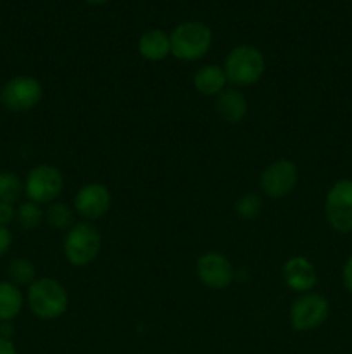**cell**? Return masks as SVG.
<instances>
[{
	"label": "cell",
	"mask_w": 352,
	"mask_h": 354,
	"mask_svg": "<svg viewBox=\"0 0 352 354\" xmlns=\"http://www.w3.org/2000/svg\"><path fill=\"white\" fill-rule=\"evenodd\" d=\"M26 306L35 318L52 322L66 315L69 308V294L59 280L52 277H38L26 289Z\"/></svg>",
	"instance_id": "cell-1"
},
{
	"label": "cell",
	"mask_w": 352,
	"mask_h": 354,
	"mask_svg": "<svg viewBox=\"0 0 352 354\" xmlns=\"http://www.w3.org/2000/svg\"><path fill=\"white\" fill-rule=\"evenodd\" d=\"M223 69L231 86L247 88L261 82L266 71V59L254 45H237L228 52Z\"/></svg>",
	"instance_id": "cell-2"
},
{
	"label": "cell",
	"mask_w": 352,
	"mask_h": 354,
	"mask_svg": "<svg viewBox=\"0 0 352 354\" xmlns=\"http://www.w3.org/2000/svg\"><path fill=\"white\" fill-rule=\"evenodd\" d=\"M169 38L171 55L183 62L200 61L213 47V31L200 21H183L169 33Z\"/></svg>",
	"instance_id": "cell-3"
},
{
	"label": "cell",
	"mask_w": 352,
	"mask_h": 354,
	"mask_svg": "<svg viewBox=\"0 0 352 354\" xmlns=\"http://www.w3.org/2000/svg\"><path fill=\"white\" fill-rule=\"evenodd\" d=\"M102 249V235L90 221H76L64 235L62 251L71 266L85 268L92 265Z\"/></svg>",
	"instance_id": "cell-4"
},
{
	"label": "cell",
	"mask_w": 352,
	"mask_h": 354,
	"mask_svg": "<svg viewBox=\"0 0 352 354\" xmlns=\"http://www.w3.org/2000/svg\"><path fill=\"white\" fill-rule=\"evenodd\" d=\"M41 97L43 86L38 78L30 75L12 76L0 88V104L9 113H30L41 102Z\"/></svg>",
	"instance_id": "cell-5"
},
{
	"label": "cell",
	"mask_w": 352,
	"mask_h": 354,
	"mask_svg": "<svg viewBox=\"0 0 352 354\" xmlns=\"http://www.w3.org/2000/svg\"><path fill=\"white\" fill-rule=\"evenodd\" d=\"M64 175L61 169L48 162L33 166L24 178V196L40 206L52 204L64 190Z\"/></svg>",
	"instance_id": "cell-6"
},
{
	"label": "cell",
	"mask_w": 352,
	"mask_h": 354,
	"mask_svg": "<svg viewBox=\"0 0 352 354\" xmlns=\"http://www.w3.org/2000/svg\"><path fill=\"white\" fill-rule=\"evenodd\" d=\"M330 315V303L323 294L314 290L299 294L289 311L290 327L295 332H313L320 328Z\"/></svg>",
	"instance_id": "cell-7"
},
{
	"label": "cell",
	"mask_w": 352,
	"mask_h": 354,
	"mask_svg": "<svg viewBox=\"0 0 352 354\" xmlns=\"http://www.w3.org/2000/svg\"><path fill=\"white\" fill-rule=\"evenodd\" d=\"M324 216L338 234L352 232V178H340L324 197Z\"/></svg>",
	"instance_id": "cell-8"
},
{
	"label": "cell",
	"mask_w": 352,
	"mask_h": 354,
	"mask_svg": "<svg viewBox=\"0 0 352 354\" xmlns=\"http://www.w3.org/2000/svg\"><path fill=\"white\" fill-rule=\"evenodd\" d=\"M299 183V169L290 159H276L266 166L259 178L261 192L269 199H283L295 190Z\"/></svg>",
	"instance_id": "cell-9"
},
{
	"label": "cell",
	"mask_w": 352,
	"mask_h": 354,
	"mask_svg": "<svg viewBox=\"0 0 352 354\" xmlns=\"http://www.w3.org/2000/svg\"><path fill=\"white\" fill-rule=\"evenodd\" d=\"M195 273L202 286L214 290H223L230 287L237 277L230 258L216 251L204 252L202 256H199Z\"/></svg>",
	"instance_id": "cell-10"
},
{
	"label": "cell",
	"mask_w": 352,
	"mask_h": 354,
	"mask_svg": "<svg viewBox=\"0 0 352 354\" xmlns=\"http://www.w3.org/2000/svg\"><path fill=\"white\" fill-rule=\"evenodd\" d=\"M110 204H113L110 190L99 182L85 183L83 187H79L72 199L76 216L83 218V221H90V223L106 216L110 209Z\"/></svg>",
	"instance_id": "cell-11"
},
{
	"label": "cell",
	"mask_w": 352,
	"mask_h": 354,
	"mask_svg": "<svg viewBox=\"0 0 352 354\" xmlns=\"http://www.w3.org/2000/svg\"><path fill=\"white\" fill-rule=\"evenodd\" d=\"M282 277L285 286L297 294H306L316 287L317 272L306 256H292L283 263Z\"/></svg>",
	"instance_id": "cell-12"
},
{
	"label": "cell",
	"mask_w": 352,
	"mask_h": 354,
	"mask_svg": "<svg viewBox=\"0 0 352 354\" xmlns=\"http://www.w3.org/2000/svg\"><path fill=\"white\" fill-rule=\"evenodd\" d=\"M214 107L216 113L224 123L237 124L247 116L248 113V102L247 97L244 95L240 88L237 86H226L219 95L214 97Z\"/></svg>",
	"instance_id": "cell-13"
},
{
	"label": "cell",
	"mask_w": 352,
	"mask_h": 354,
	"mask_svg": "<svg viewBox=\"0 0 352 354\" xmlns=\"http://www.w3.org/2000/svg\"><path fill=\"white\" fill-rule=\"evenodd\" d=\"M138 54L150 62H161L171 55V38L169 33L159 30V28H152L141 33L138 38Z\"/></svg>",
	"instance_id": "cell-14"
},
{
	"label": "cell",
	"mask_w": 352,
	"mask_h": 354,
	"mask_svg": "<svg viewBox=\"0 0 352 354\" xmlns=\"http://www.w3.org/2000/svg\"><path fill=\"white\" fill-rule=\"evenodd\" d=\"M228 78L223 66L204 64L193 75V86L200 95L216 97L226 88Z\"/></svg>",
	"instance_id": "cell-15"
},
{
	"label": "cell",
	"mask_w": 352,
	"mask_h": 354,
	"mask_svg": "<svg viewBox=\"0 0 352 354\" xmlns=\"http://www.w3.org/2000/svg\"><path fill=\"white\" fill-rule=\"evenodd\" d=\"M26 304L21 287L14 286L9 280H0V324L14 322Z\"/></svg>",
	"instance_id": "cell-16"
},
{
	"label": "cell",
	"mask_w": 352,
	"mask_h": 354,
	"mask_svg": "<svg viewBox=\"0 0 352 354\" xmlns=\"http://www.w3.org/2000/svg\"><path fill=\"white\" fill-rule=\"evenodd\" d=\"M38 279L37 266L28 258H14L7 265V280L17 287H30Z\"/></svg>",
	"instance_id": "cell-17"
},
{
	"label": "cell",
	"mask_w": 352,
	"mask_h": 354,
	"mask_svg": "<svg viewBox=\"0 0 352 354\" xmlns=\"http://www.w3.org/2000/svg\"><path fill=\"white\" fill-rule=\"evenodd\" d=\"M45 223L55 230L68 232L76 223V211L69 204L55 201L45 209Z\"/></svg>",
	"instance_id": "cell-18"
},
{
	"label": "cell",
	"mask_w": 352,
	"mask_h": 354,
	"mask_svg": "<svg viewBox=\"0 0 352 354\" xmlns=\"http://www.w3.org/2000/svg\"><path fill=\"white\" fill-rule=\"evenodd\" d=\"M45 221V211L41 209L40 204L31 203V201H23L19 206L16 207V223L19 225L21 230H37L41 227Z\"/></svg>",
	"instance_id": "cell-19"
},
{
	"label": "cell",
	"mask_w": 352,
	"mask_h": 354,
	"mask_svg": "<svg viewBox=\"0 0 352 354\" xmlns=\"http://www.w3.org/2000/svg\"><path fill=\"white\" fill-rule=\"evenodd\" d=\"M24 196V182L14 171H0V201L16 204Z\"/></svg>",
	"instance_id": "cell-20"
},
{
	"label": "cell",
	"mask_w": 352,
	"mask_h": 354,
	"mask_svg": "<svg viewBox=\"0 0 352 354\" xmlns=\"http://www.w3.org/2000/svg\"><path fill=\"white\" fill-rule=\"evenodd\" d=\"M262 211V197L259 194L248 192L244 194L242 197H238V201L235 203V213L240 220L251 221L261 214Z\"/></svg>",
	"instance_id": "cell-21"
},
{
	"label": "cell",
	"mask_w": 352,
	"mask_h": 354,
	"mask_svg": "<svg viewBox=\"0 0 352 354\" xmlns=\"http://www.w3.org/2000/svg\"><path fill=\"white\" fill-rule=\"evenodd\" d=\"M12 221H16V206L0 201V227H9Z\"/></svg>",
	"instance_id": "cell-22"
},
{
	"label": "cell",
	"mask_w": 352,
	"mask_h": 354,
	"mask_svg": "<svg viewBox=\"0 0 352 354\" xmlns=\"http://www.w3.org/2000/svg\"><path fill=\"white\" fill-rule=\"evenodd\" d=\"M12 232L9 227H0V258L7 254L12 248Z\"/></svg>",
	"instance_id": "cell-23"
},
{
	"label": "cell",
	"mask_w": 352,
	"mask_h": 354,
	"mask_svg": "<svg viewBox=\"0 0 352 354\" xmlns=\"http://www.w3.org/2000/svg\"><path fill=\"white\" fill-rule=\"evenodd\" d=\"M342 282L347 292L352 294V254L345 259L344 268H342Z\"/></svg>",
	"instance_id": "cell-24"
},
{
	"label": "cell",
	"mask_w": 352,
	"mask_h": 354,
	"mask_svg": "<svg viewBox=\"0 0 352 354\" xmlns=\"http://www.w3.org/2000/svg\"><path fill=\"white\" fill-rule=\"evenodd\" d=\"M0 354H19L17 353L16 344L10 339L0 337Z\"/></svg>",
	"instance_id": "cell-25"
},
{
	"label": "cell",
	"mask_w": 352,
	"mask_h": 354,
	"mask_svg": "<svg viewBox=\"0 0 352 354\" xmlns=\"http://www.w3.org/2000/svg\"><path fill=\"white\" fill-rule=\"evenodd\" d=\"M0 337L10 339V341H12V337H14V322H2V324H0Z\"/></svg>",
	"instance_id": "cell-26"
},
{
	"label": "cell",
	"mask_w": 352,
	"mask_h": 354,
	"mask_svg": "<svg viewBox=\"0 0 352 354\" xmlns=\"http://www.w3.org/2000/svg\"><path fill=\"white\" fill-rule=\"evenodd\" d=\"M86 3H90V6H104V3L110 2V0H85Z\"/></svg>",
	"instance_id": "cell-27"
}]
</instances>
